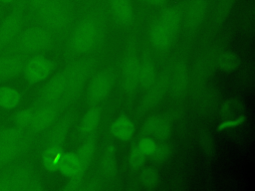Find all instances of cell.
I'll list each match as a JSON object with an SVG mask.
<instances>
[{
    "label": "cell",
    "instance_id": "obj_22",
    "mask_svg": "<svg viewBox=\"0 0 255 191\" xmlns=\"http://www.w3.org/2000/svg\"><path fill=\"white\" fill-rule=\"evenodd\" d=\"M111 132L116 138L126 141L133 135L134 124L128 117L122 116L112 123Z\"/></svg>",
    "mask_w": 255,
    "mask_h": 191
},
{
    "label": "cell",
    "instance_id": "obj_7",
    "mask_svg": "<svg viewBox=\"0 0 255 191\" xmlns=\"http://www.w3.org/2000/svg\"><path fill=\"white\" fill-rule=\"evenodd\" d=\"M67 88V75L66 72H60L55 75L41 90L37 99L36 105L42 106L59 101L65 96Z\"/></svg>",
    "mask_w": 255,
    "mask_h": 191
},
{
    "label": "cell",
    "instance_id": "obj_18",
    "mask_svg": "<svg viewBox=\"0 0 255 191\" xmlns=\"http://www.w3.org/2000/svg\"><path fill=\"white\" fill-rule=\"evenodd\" d=\"M24 61L19 56L6 55L0 57V82L14 79L22 73Z\"/></svg>",
    "mask_w": 255,
    "mask_h": 191
},
{
    "label": "cell",
    "instance_id": "obj_31",
    "mask_svg": "<svg viewBox=\"0 0 255 191\" xmlns=\"http://www.w3.org/2000/svg\"><path fill=\"white\" fill-rule=\"evenodd\" d=\"M217 64L221 70L231 72L239 66V59L232 52H224L219 55Z\"/></svg>",
    "mask_w": 255,
    "mask_h": 191
},
{
    "label": "cell",
    "instance_id": "obj_21",
    "mask_svg": "<svg viewBox=\"0 0 255 191\" xmlns=\"http://www.w3.org/2000/svg\"><path fill=\"white\" fill-rule=\"evenodd\" d=\"M110 6L119 23L128 26L133 22L134 13L129 0H110Z\"/></svg>",
    "mask_w": 255,
    "mask_h": 191
},
{
    "label": "cell",
    "instance_id": "obj_29",
    "mask_svg": "<svg viewBox=\"0 0 255 191\" xmlns=\"http://www.w3.org/2000/svg\"><path fill=\"white\" fill-rule=\"evenodd\" d=\"M139 86L147 90L155 83V71L151 62H144L140 65L139 70Z\"/></svg>",
    "mask_w": 255,
    "mask_h": 191
},
{
    "label": "cell",
    "instance_id": "obj_9",
    "mask_svg": "<svg viewBox=\"0 0 255 191\" xmlns=\"http://www.w3.org/2000/svg\"><path fill=\"white\" fill-rule=\"evenodd\" d=\"M22 27L21 6L11 11L0 24V49L8 47L19 35Z\"/></svg>",
    "mask_w": 255,
    "mask_h": 191
},
{
    "label": "cell",
    "instance_id": "obj_24",
    "mask_svg": "<svg viewBox=\"0 0 255 191\" xmlns=\"http://www.w3.org/2000/svg\"><path fill=\"white\" fill-rule=\"evenodd\" d=\"M62 152L63 148L47 144L41 155V164L43 168L50 172L56 171L58 169L59 159Z\"/></svg>",
    "mask_w": 255,
    "mask_h": 191
},
{
    "label": "cell",
    "instance_id": "obj_11",
    "mask_svg": "<svg viewBox=\"0 0 255 191\" xmlns=\"http://www.w3.org/2000/svg\"><path fill=\"white\" fill-rule=\"evenodd\" d=\"M32 174L27 167H18L0 177V191L27 190Z\"/></svg>",
    "mask_w": 255,
    "mask_h": 191
},
{
    "label": "cell",
    "instance_id": "obj_33",
    "mask_svg": "<svg viewBox=\"0 0 255 191\" xmlns=\"http://www.w3.org/2000/svg\"><path fill=\"white\" fill-rule=\"evenodd\" d=\"M140 181L146 187H153L154 185L157 184L158 174L154 169L150 167H146L141 171Z\"/></svg>",
    "mask_w": 255,
    "mask_h": 191
},
{
    "label": "cell",
    "instance_id": "obj_16",
    "mask_svg": "<svg viewBox=\"0 0 255 191\" xmlns=\"http://www.w3.org/2000/svg\"><path fill=\"white\" fill-rule=\"evenodd\" d=\"M208 8L207 0H190L185 13V23L189 30H194L203 22Z\"/></svg>",
    "mask_w": 255,
    "mask_h": 191
},
{
    "label": "cell",
    "instance_id": "obj_40",
    "mask_svg": "<svg viewBox=\"0 0 255 191\" xmlns=\"http://www.w3.org/2000/svg\"><path fill=\"white\" fill-rule=\"evenodd\" d=\"M14 0H0V2H2V3H6V4H8V3H11V2H13Z\"/></svg>",
    "mask_w": 255,
    "mask_h": 191
},
{
    "label": "cell",
    "instance_id": "obj_25",
    "mask_svg": "<svg viewBox=\"0 0 255 191\" xmlns=\"http://www.w3.org/2000/svg\"><path fill=\"white\" fill-rule=\"evenodd\" d=\"M101 119V109L93 107L89 109L83 116L80 124V131L83 135H89L98 127Z\"/></svg>",
    "mask_w": 255,
    "mask_h": 191
},
{
    "label": "cell",
    "instance_id": "obj_39",
    "mask_svg": "<svg viewBox=\"0 0 255 191\" xmlns=\"http://www.w3.org/2000/svg\"><path fill=\"white\" fill-rule=\"evenodd\" d=\"M144 1L145 3L149 4V5H153V6H159V5H162L163 3H165L166 0H142Z\"/></svg>",
    "mask_w": 255,
    "mask_h": 191
},
{
    "label": "cell",
    "instance_id": "obj_8",
    "mask_svg": "<svg viewBox=\"0 0 255 191\" xmlns=\"http://www.w3.org/2000/svg\"><path fill=\"white\" fill-rule=\"evenodd\" d=\"M96 149V144L94 140H88L85 142L76 152L77 158H78V171L77 173L70 178V181L68 185L65 187L66 190H76L80 184L82 183V180L84 178V175L89 168Z\"/></svg>",
    "mask_w": 255,
    "mask_h": 191
},
{
    "label": "cell",
    "instance_id": "obj_30",
    "mask_svg": "<svg viewBox=\"0 0 255 191\" xmlns=\"http://www.w3.org/2000/svg\"><path fill=\"white\" fill-rule=\"evenodd\" d=\"M34 111L35 110L31 107H26L18 110L13 116V121L15 126L23 130L30 127L33 119Z\"/></svg>",
    "mask_w": 255,
    "mask_h": 191
},
{
    "label": "cell",
    "instance_id": "obj_23",
    "mask_svg": "<svg viewBox=\"0 0 255 191\" xmlns=\"http://www.w3.org/2000/svg\"><path fill=\"white\" fill-rule=\"evenodd\" d=\"M21 99V93L17 89L9 86L0 87V108L12 110L20 104Z\"/></svg>",
    "mask_w": 255,
    "mask_h": 191
},
{
    "label": "cell",
    "instance_id": "obj_3",
    "mask_svg": "<svg viewBox=\"0 0 255 191\" xmlns=\"http://www.w3.org/2000/svg\"><path fill=\"white\" fill-rule=\"evenodd\" d=\"M51 36L46 30L33 27L18 35L17 49L22 54H37L39 52L48 50L51 46Z\"/></svg>",
    "mask_w": 255,
    "mask_h": 191
},
{
    "label": "cell",
    "instance_id": "obj_5",
    "mask_svg": "<svg viewBox=\"0 0 255 191\" xmlns=\"http://www.w3.org/2000/svg\"><path fill=\"white\" fill-rule=\"evenodd\" d=\"M91 71L90 61H79L75 63L68 72L67 75V88L65 96L69 101L75 100L82 92V89L87 81L89 73Z\"/></svg>",
    "mask_w": 255,
    "mask_h": 191
},
{
    "label": "cell",
    "instance_id": "obj_6",
    "mask_svg": "<svg viewBox=\"0 0 255 191\" xmlns=\"http://www.w3.org/2000/svg\"><path fill=\"white\" fill-rule=\"evenodd\" d=\"M55 64L52 60L36 55L24 63L22 73L30 84H38L45 81L54 71Z\"/></svg>",
    "mask_w": 255,
    "mask_h": 191
},
{
    "label": "cell",
    "instance_id": "obj_19",
    "mask_svg": "<svg viewBox=\"0 0 255 191\" xmlns=\"http://www.w3.org/2000/svg\"><path fill=\"white\" fill-rule=\"evenodd\" d=\"M174 35L175 34H173L167 27L157 20L150 29L149 39L153 47L162 50L170 46Z\"/></svg>",
    "mask_w": 255,
    "mask_h": 191
},
{
    "label": "cell",
    "instance_id": "obj_26",
    "mask_svg": "<svg viewBox=\"0 0 255 191\" xmlns=\"http://www.w3.org/2000/svg\"><path fill=\"white\" fill-rule=\"evenodd\" d=\"M78 158L76 153L72 152H65L61 154L58 164V169L62 175L65 177L71 178L74 176L78 171Z\"/></svg>",
    "mask_w": 255,
    "mask_h": 191
},
{
    "label": "cell",
    "instance_id": "obj_36",
    "mask_svg": "<svg viewBox=\"0 0 255 191\" xmlns=\"http://www.w3.org/2000/svg\"><path fill=\"white\" fill-rule=\"evenodd\" d=\"M167 153H168V149H167V147H166L165 145H160V146H157V145H156L155 150H154V152L151 154V156H152L155 160L161 161V160H163V159L166 157Z\"/></svg>",
    "mask_w": 255,
    "mask_h": 191
},
{
    "label": "cell",
    "instance_id": "obj_10",
    "mask_svg": "<svg viewBox=\"0 0 255 191\" xmlns=\"http://www.w3.org/2000/svg\"><path fill=\"white\" fill-rule=\"evenodd\" d=\"M167 88L173 96H181L185 94L188 87V74L183 61H175L166 78Z\"/></svg>",
    "mask_w": 255,
    "mask_h": 191
},
{
    "label": "cell",
    "instance_id": "obj_32",
    "mask_svg": "<svg viewBox=\"0 0 255 191\" xmlns=\"http://www.w3.org/2000/svg\"><path fill=\"white\" fill-rule=\"evenodd\" d=\"M146 156L141 152V150L135 146L131 149L128 156V165L132 170H136L142 166Z\"/></svg>",
    "mask_w": 255,
    "mask_h": 191
},
{
    "label": "cell",
    "instance_id": "obj_27",
    "mask_svg": "<svg viewBox=\"0 0 255 191\" xmlns=\"http://www.w3.org/2000/svg\"><path fill=\"white\" fill-rule=\"evenodd\" d=\"M101 169L103 175L108 179H111L116 173V149L113 144H109L103 153Z\"/></svg>",
    "mask_w": 255,
    "mask_h": 191
},
{
    "label": "cell",
    "instance_id": "obj_28",
    "mask_svg": "<svg viewBox=\"0 0 255 191\" xmlns=\"http://www.w3.org/2000/svg\"><path fill=\"white\" fill-rule=\"evenodd\" d=\"M158 20L167 27L173 34H175L180 26V13L173 7L166 8L160 14Z\"/></svg>",
    "mask_w": 255,
    "mask_h": 191
},
{
    "label": "cell",
    "instance_id": "obj_1",
    "mask_svg": "<svg viewBox=\"0 0 255 191\" xmlns=\"http://www.w3.org/2000/svg\"><path fill=\"white\" fill-rule=\"evenodd\" d=\"M24 130L16 126L0 129V164L16 159L25 149Z\"/></svg>",
    "mask_w": 255,
    "mask_h": 191
},
{
    "label": "cell",
    "instance_id": "obj_20",
    "mask_svg": "<svg viewBox=\"0 0 255 191\" xmlns=\"http://www.w3.org/2000/svg\"><path fill=\"white\" fill-rule=\"evenodd\" d=\"M74 120V115L72 113L66 114L53 128V130L50 133L49 139H48V145H53L56 147L63 148L67 133L70 129V126L72 125Z\"/></svg>",
    "mask_w": 255,
    "mask_h": 191
},
{
    "label": "cell",
    "instance_id": "obj_4",
    "mask_svg": "<svg viewBox=\"0 0 255 191\" xmlns=\"http://www.w3.org/2000/svg\"><path fill=\"white\" fill-rule=\"evenodd\" d=\"M97 38V25L93 19L83 20L71 37V48L76 54H85L92 49Z\"/></svg>",
    "mask_w": 255,
    "mask_h": 191
},
{
    "label": "cell",
    "instance_id": "obj_35",
    "mask_svg": "<svg viewBox=\"0 0 255 191\" xmlns=\"http://www.w3.org/2000/svg\"><path fill=\"white\" fill-rule=\"evenodd\" d=\"M140 150L141 152L147 157V156H151V154L154 152L155 150V147H156V144L148 137H145L143 139H141L139 141V143L136 145Z\"/></svg>",
    "mask_w": 255,
    "mask_h": 191
},
{
    "label": "cell",
    "instance_id": "obj_12",
    "mask_svg": "<svg viewBox=\"0 0 255 191\" xmlns=\"http://www.w3.org/2000/svg\"><path fill=\"white\" fill-rule=\"evenodd\" d=\"M113 86L112 75L107 71L97 73L88 87V98L91 102H99L106 98Z\"/></svg>",
    "mask_w": 255,
    "mask_h": 191
},
{
    "label": "cell",
    "instance_id": "obj_15",
    "mask_svg": "<svg viewBox=\"0 0 255 191\" xmlns=\"http://www.w3.org/2000/svg\"><path fill=\"white\" fill-rule=\"evenodd\" d=\"M166 88V78H161L157 83H154L150 88H148L146 90V94L144 95L138 105V114H143L149 109L153 108L155 105H157L163 97Z\"/></svg>",
    "mask_w": 255,
    "mask_h": 191
},
{
    "label": "cell",
    "instance_id": "obj_37",
    "mask_svg": "<svg viewBox=\"0 0 255 191\" xmlns=\"http://www.w3.org/2000/svg\"><path fill=\"white\" fill-rule=\"evenodd\" d=\"M42 187V183L38 178H31L29 185L27 187V190H41Z\"/></svg>",
    "mask_w": 255,
    "mask_h": 191
},
{
    "label": "cell",
    "instance_id": "obj_13",
    "mask_svg": "<svg viewBox=\"0 0 255 191\" xmlns=\"http://www.w3.org/2000/svg\"><path fill=\"white\" fill-rule=\"evenodd\" d=\"M59 112H60V105L58 101L39 106V108L34 111L30 128L32 129L33 132H36V133H39L48 129L55 122Z\"/></svg>",
    "mask_w": 255,
    "mask_h": 191
},
{
    "label": "cell",
    "instance_id": "obj_17",
    "mask_svg": "<svg viewBox=\"0 0 255 191\" xmlns=\"http://www.w3.org/2000/svg\"><path fill=\"white\" fill-rule=\"evenodd\" d=\"M143 130L147 135L163 140L170 132V119L166 115H153L149 117L143 125Z\"/></svg>",
    "mask_w": 255,
    "mask_h": 191
},
{
    "label": "cell",
    "instance_id": "obj_34",
    "mask_svg": "<svg viewBox=\"0 0 255 191\" xmlns=\"http://www.w3.org/2000/svg\"><path fill=\"white\" fill-rule=\"evenodd\" d=\"M233 3H234V0H219L216 6L214 17L217 20L219 19L222 20V18H224L230 11Z\"/></svg>",
    "mask_w": 255,
    "mask_h": 191
},
{
    "label": "cell",
    "instance_id": "obj_38",
    "mask_svg": "<svg viewBox=\"0 0 255 191\" xmlns=\"http://www.w3.org/2000/svg\"><path fill=\"white\" fill-rule=\"evenodd\" d=\"M29 1V4L30 6L35 9V10H39L48 0H28Z\"/></svg>",
    "mask_w": 255,
    "mask_h": 191
},
{
    "label": "cell",
    "instance_id": "obj_2",
    "mask_svg": "<svg viewBox=\"0 0 255 191\" xmlns=\"http://www.w3.org/2000/svg\"><path fill=\"white\" fill-rule=\"evenodd\" d=\"M42 23L51 30H63L70 23V11L62 0H48L39 10Z\"/></svg>",
    "mask_w": 255,
    "mask_h": 191
},
{
    "label": "cell",
    "instance_id": "obj_14",
    "mask_svg": "<svg viewBox=\"0 0 255 191\" xmlns=\"http://www.w3.org/2000/svg\"><path fill=\"white\" fill-rule=\"evenodd\" d=\"M140 63L135 57H128L123 65V88L126 93L131 94L139 86Z\"/></svg>",
    "mask_w": 255,
    "mask_h": 191
}]
</instances>
